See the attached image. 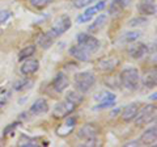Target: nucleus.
<instances>
[{
  "mask_svg": "<svg viewBox=\"0 0 157 147\" xmlns=\"http://www.w3.org/2000/svg\"><path fill=\"white\" fill-rule=\"evenodd\" d=\"M119 79H121V85H123L130 91H134L139 87L140 75L135 67H127L119 74Z\"/></svg>",
  "mask_w": 157,
  "mask_h": 147,
  "instance_id": "nucleus-1",
  "label": "nucleus"
},
{
  "mask_svg": "<svg viewBox=\"0 0 157 147\" xmlns=\"http://www.w3.org/2000/svg\"><path fill=\"white\" fill-rule=\"evenodd\" d=\"M94 83H96V76L90 71L77 72L75 75V87L81 93L89 92L93 88V85H94Z\"/></svg>",
  "mask_w": 157,
  "mask_h": 147,
  "instance_id": "nucleus-2",
  "label": "nucleus"
},
{
  "mask_svg": "<svg viewBox=\"0 0 157 147\" xmlns=\"http://www.w3.org/2000/svg\"><path fill=\"white\" fill-rule=\"evenodd\" d=\"M156 118V105L155 104H148L143 106L137 110V114L135 116V118L132 120L135 122L136 126H144L147 124H151L152 121H155Z\"/></svg>",
  "mask_w": 157,
  "mask_h": 147,
  "instance_id": "nucleus-3",
  "label": "nucleus"
},
{
  "mask_svg": "<svg viewBox=\"0 0 157 147\" xmlns=\"http://www.w3.org/2000/svg\"><path fill=\"white\" fill-rule=\"evenodd\" d=\"M98 134H100V129L94 124H85L78 130V138L84 141V145H89V146L97 145Z\"/></svg>",
  "mask_w": 157,
  "mask_h": 147,
  "instance_id": "nucleus-4",
  "label": "nucleus"
},
{
  "mask_svg": "<svg viewBox=\"0 0 157 147\" xmlns=\"http://www.w3.org/2000/svg\"><path fill=\"white\" fill-rule=\"evenodd\" d=\"M77 43L90 53H94L100 49V41L96 37H93L90 33H80L77 34Z\"/></svg>",
  "mask_w": 157,
  "mask_h": 147,
  "instance_id": "nucleus-5",
  "label": "nucleus"
},
{
  "mask_svg": "<svg viewBox=\"0 0 157 147\" xmlns=\"http://www.w3.org/2000/svg\"><path fill=\"white\" fill-rule=\"evenodd\" d=\"M71 26H72V21H71L70 16H68V14H62V16L54 22V25L50 30L55 34V37L58 38V37L63 36Z\"/></svg>",
  "mask_w": 157,
  "mask_h": 147,
  "instance_id": "nucleus-6",
  "label": "nucleus"
},
{
  "mask_svg": "<svg viewBox=\"0 0 157 147\" xmlns=\"http://www.w3.org/2000/svg\"><path fill=\"white\" fill-rule=\"evenodd\" d=\"M76 108L77 106L75 104H72V102H70L68 100H64V101L58 102L55 105V108H54V110H52V114L55 118H66V117H68L71 113L75 112Z\"/></svg>",
  "mask_w": 157,
  "mask_h": 147,
  "instance_id": "nucleus-7",
  "label": "nucleus"
},
{
  "mask_svg": "<svg viewBox=\"0 0 157 147\" xmlns=\"http://www.w3.org/2000/svg\"><path fill=\"white\" fill-rule=\"evenodd\" d=\"M105 7H106V2H98L96 6H92V7H89L88 9H85V12L82 13V14H80V16H77V24H84V22H88L89 20H92L93 18V16L94 14H97L98 12H101L102 9H105Z\"/></svg>",
  "mask_w": 157,
  "mask_h": 147,
  "instance_id": "nucleus-8",
  "label": "nucleus"
},
{
  "mask_svg": "<svg viewBox=\"0 0 157 147\" xmlns=\"http://www.w3.org/2000/svg\"><path fill=\"white\" fill-rule=\"evenodd\" d=\"M70 55L72 58H75L76 61L88 62V61L90 59V57H92V53L89 50H86L85 47H82V46H80L77 43V45L71 46V49H70Z\"/></svg>",
  "mask_w": 157,
  "mask_h": 147,
  "instance_id": "nucleus-9",
  "label": "nucleus"
},
{
  "mask_svg": "<svg viewBox=\"0 0 157 147\" xmlns=\"http://www.w3.org/2000/svg\"><path fill=\"white\" fill-rule=\"evenodd\" d=\"M68 85H70V79H68V76L66 75L64 72H59L58 75L55 76V79L52 81V87L54 89H55L58 93H62V92H64Z\"/></svg>",
  "mask_w": 157,
  "mask_h": 147,
  "instance_id": "nucleus-10",
  "label": "nucleus"
},
{
  "mask_svg": "<svg viewBox=\"0 0 157 147\" xmlns=\"http://www.w3.org/2000/svg\"><path fill=\"white\" fill-rule=\"evenodd\" d=\"M118 65H119V59L115 57H110V58H104V59L98 61L97 67L104 72H113Z\"/></svg>",
  "mask_w": 157,
  "mask_h": 147,
  "instance_id": "nucleus-11",
  "label": "nucleus"
},
{
  "mask_svg": "<svg viewBox=\"0 0 157 147\" xmlns=\"http://www.w3.org/2000/svg\"><path fill=\"white\" fill-rule=\"evenodd\" d=\"M140 143L141 145H145V146H149V145H156L157 142V127L153 125L149 129H147L143 134L140 137Z\"/></svg>",
  "mask_w": 157,
  "mask_h": 147,
  "instance_id": "nucleus-12",
  "label": "nucleus"
},
{
  "mask_svg": "<svg viewBox=\"0 0 157 147\" xmlns=\"http://www.w3.org/2000/svg\"><path fill=\"white\" fill-rule=\"evenodd\" d=\"M32 114L34 116H39V114H43V113H47L48 112V102L46 99H38L36 100L32 104L30 109H29Z\"/></svg>",
  "mask_w": 157,
  "mask_h": 147,
  "instance_id": "nucleus-13",
  "label": "nucleus"
},
{
  "mask_svg": "<svg viewBox=\"0 0 157 147\" xmlns=\"http://www.w3.org/2000/svg\"><path fill=\"white\" fill-rule=\"evenodd\" d=\"M139 102H132V104L124 106V109L122 110V120L124 122H131L135 118V116L137 114V110H139Z\"/></svg>",
  "mask_w": 157,
  "mask_h": 147,
  "instance_id": "nucleus-14",
  "label": "nucleus"
},
{
  "mask_svg": "<svg viewBox=\"0 0 157 147\" xmlns=\"http://www.w3.org/2000/svg\"><path fill=\"white\" fill-rule=\"evenodd\" d=\"M39 68V62L36 59H25L24 63L20 67V71H21L22 75H32V74L37 72Z\"/></svg>",
  "mask_w": 157,
  "mask_h": 147,
  "instance_id": "nucleus-15",
  "label": "nucleus"
},
{
  "mask_svg": "<svg viewBox=\"0 0 157 147\" xmlns=\"http://www.w3.org/2000/svg\"><path fill=\"white\" fill-rule=\"evenodd\" d=\"M56 40V37H55V34H54L51 30H48L46 33H43L39 36L38 38V45L41 46L42 49H50L52 45H54V42H55Z\"/></svg>",
  "mask_w": 157,
  "mask_h": 147,
  "instance_id": "nucleus-16",
  "label": "nucleus"
},
{
  "mask_svg": "<svg viewBox=\"0 0 157 147\" xmlns=\"http://www.w3.org/2000/svg\"><path fill=\"white\" fill-rule=\"evenodd\" d=\"M130 55L134 58V59H141L147 53H148V47L144 43H135V45H132L130 47Z\"/></svg>",
  "mask_w": 157,
  "mask_h": 147,
  "instance_id": "nucleus-17",
  "label": "nucleus"
},
{
  "mask_svg": "<svg viewBox=\"0 0 157 147\" xmlns=\"http://www.w3.org/2000/svg\"><path fill=\"white\" fill-rule=\"evenodd\" d=\"M139 12L144 16H152L156 13V3L155 0H143L139 4Z\"/></svg>",
  "mask_w": 157,
  "mask_h": 147,
  "instance_id": "nucleus-18",
  "label": "nucleus"
},
{
  "mask_svg": "<svg viewBox=\"0 0 157 147\" xmlns=\"http://www.w3.org/2000/svg\"><path fill=\"white\" fill-rule=\"evenodd\" d=\"M106 22H107L106 14H100V16H98L96 20L89 25V29H88V30H89V33H97L106 25Z\"/></svg>",
  "mask_w": 157,
  "mask_h": 147,
  "instance_id": "nucleus-19",
  "label": "nucleus"
},
{
  "mask_svg": "<svg viewBox=\"0 0 157 147\" xmlns=\"http://www.w3.org/2000/svg\"><path fill=\"white\" fill-rule=\"evenodd\" d=\"M141 37V33L140 32H136V30H130V32H126L123 36L121 37V42L122 43H134L135 41H137L139 38Z\"/></svg>",
  "mask_w": 157,
  "mask_h": 147,
  "instance_id": "nucleus-20",
  "label": "nucleus"
},
{
  "mask_svg": "<svg viewBox=\"0 0 157 147\" xmlns=\"http://www.w3.org/2000/svg\"><path fill=\"white\" fill-rule=\"evenodd\" d=\"M17 146H20V147H37V146H39V143L36 138H30V137H28V135H21L18 142H17Z\"/></svg>",
  "mask_w": 157,
  "mask_h": 147,
  "instance_id": "nucleus-21",
  "label": "nucleus"
},
{
  "mask_svg": "<svg viewBox=\"0 0 157 147\" xmlns=\"http://www.w3.org/2000/svg\"><path fill=\"white\" fill-rule=\"evenodd\" d=\"M34 54H36V46H34V45H29L26 47H24L22 50L18 53V61L24 62L25 59H29L30 57H33Z\"/></svg>",
  "mask_w": 157,
  "mask_h": 147,
  "instance_id": "nucleus-22",
  "label": "nucleus"
},
{
  "mask_svg": "<svg viewBox=\"0 0 157 147\" xmlns=\"http://www.w3.org/2000/svg\"><path fill=\"white\" fill-rule=\"evenodd\" d=\"M66 100H68L70 102H72V104H75L76 106H78L82 101H84V96H82L81 92L78 93V92L72 91V92H68V95L66 96Z\"/></svg>",
  "mask_w": 157,
  "mask_h": 147,
  "instance_id": "nucleus-23",
  "label": "nucleus"
},
{
  "mask_svg": "<svg viewBox=\"0 0 157 147\" xmlns=\"http://www.w3.org/2000/svg\"><path fill=\"white\" fill-rule=\"evenodd\" d=\"M143 84L147 88H155L156 87V71H149L144 75V79H143Z\"/></svg>",
  "mask_w": 157,
  "mask_h": 147,
  "instance_id": "nucleus-24",
  "label": "nucleus"
},
{
  "mask_svg": "<svg viewBox=\"0 0 157 147\" xmlns=\"http://www.w3.org/2000/svg\"><path fill=\"white\" fill-rule=\"evenodd\" d=\"M30 85H32V81L29 79H18L13 83V89L14 91H22Z\"/></svg>",
  "mask_w": 157,
  "mask_h": 147,
  "instance_id": "nucleus-25",
  "label": "nucleus"
},
{
  "mask_svg": "<svg viewBox=\"0 0 157 147\" xmlns=\"http://www.w3.org/2000/svg\"><path fill=\"white\" fill-rule=\"evenodd\" d=\"M122 11H123V7H122L119 3H117L115 0H113V3L110 4V9H109L110 16H113V17L119 16V14L122 13Z\"/></svg>",
  "mask_w": 157,
  "mask_h": 147,
  "instance_id": "nucleus-26",
  "label": "nucleus"
},
{
  "mask_svg": "<svg viewBox=\"0 0 157 147\" xmlns=\"http://www.w3.org/2000/svg\"><path fill=\"white\" fill-rule=\"evenodd\" d=\"M145 24H148V18L144 17V16L135 17V18H132L131 21H128L130 26H141V25H145Z\"/></svg>",
  "mask_w": 157,
  "mask_h": 147,
  "instance_id": "nucleus-27",
  "label": "nucleus"
},
{
  "mask_svg": "<svg viewBox=\"0 0 157 147\" xmlns=\"http://www.w3.org/2000/svg\"><path fill=\"white\" fill-rule=\"evenodd\" d=\"M115 105V99H107L100 101V104L96 105V109H107V108H113Z\"/></svg>",
  "mask_w": 157,
  "mask_h": 147,
  "instance_id": "nucleus-28",
  "label": "nucleus"
},
{
  "mask_svg": "<svg viewBox=\"0 0 157 147\" xmlns=\"http://www.w3.org/2000/svg\"><path fill=\"white\" fill-rule=\"evenodd\" d=\"M52 0H30L32 6L37 9H43L45 7H47L48 4H50Z\"/></svg>",
  "mask_w": 157,
  "mask_h": 147,
  "instance_id": "nucleus-29",
  "label": "nucleus"
},
{
  "mask_svg": "<svg viewBox=\"0 0 157 147\" xmlns=\"http://www.w3.org/2000/svg\"><path fill=\"white\" fill-rule=\"evenodd\" d=\"M96 0H73V7L76 8H84V7H88L89 4L94 3Z\"/></svg>",
  "mask_w": 157,
  "mask_h": 147,
  "instance_id": "nucleus-30",
  "label": "nucleus"
},
{
  "mask_svg": "<svg viewBox=\"0 0 157 147\" xmlns=\"http://www.w3.org/2000/svg\"><path fill=\"white\" fill-rule=\"evenodd\" d=\"M96 100H107V99H117L114 93H110V92H100V95H96L94 96Z\"/></svg>",
  "mask_w": 157,
  "mask_h": 147,
  "instance_id": "nucleus-31",
  "label": "nucleus"
},
{
  "mask_svg": "<svg viewBox=\"0 0 157 147\" xmlns=\"http://www.w3.org/2000/svg\"><path fill=\"white\" fill-rule=\"evenodd\" d=\"M75 124H76V120L71 117V118H68V120H67V122L60 127V129H66V130H68V133H70V131L73 129V127H75Z\"/></svg>",
  "mask_w": 157,
  "mask_h": 147,
  "instance_id": "nucleus-32",
  "label": "nucleus"
},
{
  "mask_svg": "<svg viewBox=\"0 0 157 147\" xmlns=\"http://www.w3.org/2000/svg\"><path fill=\"white\" fill-rule=\"evenodd\" d=\"M18 125H20V122H13V124L8 125V126L6 127V129H4L3 134H4V135H9V134H11L14 129H17V126H18Z\"/></svg>",
  "mask_w": 157,
  "mask_h": 147,
  "instance_id": "nucleus-33",
  "label": "nucleus"
},
{
  "mask_svg": "<svg viewBox=\"0 0 157 147\" xmlns=\"http://www.w3.org/2000/svg\"><path fill=\"white\" fill-rule=\"evenodd\" d=\"M11 16H12V13L9 11H2L0 12V24L7 22L9 18H11Z\"/></svg>",
  "mask_w": 157,
  "mask_h": 147,
  "instance_id": "nucleus-34",
  "label": "nucleus"
},
{
  "mask_svg": "<svg viewBox=\"0 0 157 147\" xmlns=\"http://www.w3.org/2000/svg\"><path fill=\"white\" fill-rule=\"evenodd\" d=\"M115 2H117V3H119L121 6L124 8V7H127V6H128V4L131 3V0H115Z\"/></svg>",
  "mask_w": 157,
  "mask_h": 147,
  "instance_id": "nucleus-35",
  "label": "nucleus"
},
{
  "mask_svg": "<svg viewBox=\"0 0 157 147\" xmlns=\"http://www.w3.org/2000/svg\"><path fill=\"white\" fill-rule=\"evenodd\" d=\"M151 99H152V100H156V93L152 95V96H151Z\"/></svg>",
  "mask_w": 157,
  "mask_h": 147,
  "instance_id": "nucleus-36",
  "label": "nucleus"
},
{
  "mask_svg": "<svg viewBox=\"0 0 157 147\" xmlns=\"http://www.w3.org/2000/svg\"><path fill=\"white\" fill-rule=\"evenodd\" d=\"M3 102H4V101H0V108H2V106H3Z\"/></svg>",
  "mask_w": 157,
  "mask_h": 147,
  "instance_id": "nucleus-37",
  "label": "nucleus"
}]
</instances>
